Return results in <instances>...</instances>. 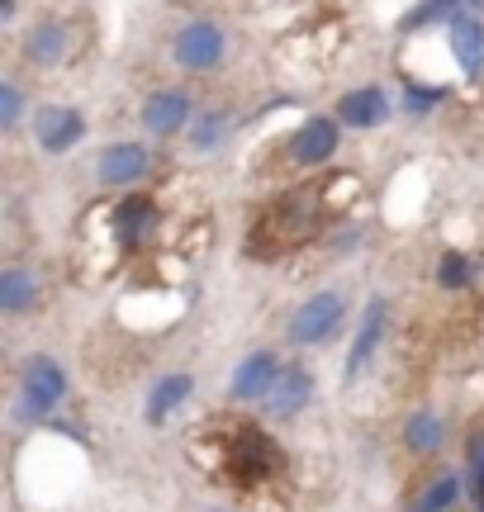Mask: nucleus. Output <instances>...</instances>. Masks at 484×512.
Segmentation results:
<instances>
[{"label":"nucleus","instance_id":"obj_1","mask_svg":"<svg viewBox=\"0 0 484 512\" xmlns=\"http://www.w3.org/2000/svg\"><path fill=\"white\" fill-rule=\"evenodd\" d=\"M224 53H228V38L214 19H190L186 29L176 34V43H171V57L186 72H214L224 62Z\"/></svg>","mask_w":484,"mask_h":512},{"label":"nucleus","instance_id":"obj_2","mask_svg":"<svg viewBox=\"0 0 484 512\" xmlns=\"http://www.w3.org/2000/svg\"><path fill=\"white\" fill-rule=\"evenodd\" d=\"M228 470L238 479H271L280 470V451L276 441L257 432V427H238L233 446H228Z\"/></svg>","mask_w":484,"mask_h":512},{"label":"nucleus","instance_id":"obj_3","mask_svg":"<svg viewBox=\"0 0 484 512\" xmlns=\"http://www.w3.org/2000/svg\"><path fill=\"white\" fill-rule=\"evenodd\" d=\"M337 323H342V294L323 290L314 299H304L299 313L290 318V342L295 347H318V342H328L337 332Z\"/></svg>","mask_w":484,"mask_h":512},{"label":"nucleus","instance_id":"obj_4","mask_svg":"<svg viewBox=\"0 0 484 512\" xmlns=\"http://www.w3.org/2000/svg\"><path fill=\"white\" fill-rule=\"evenodd\" d=\"M266 228H271L276 247H295V242H304L318 228V195L314 190H309V195H304V190H290L285 200H276Z\"/></svg>","mask_w":484,"mask_h":512},{"label":"nucleus","instance_id":"obj_5","mask_svg":"<svg viewBox=\"0 0 484 512\" xmlns=\"http://www.w3.org/2000/svg\"><path fill=\"white\" fill-rule=\"evenodd\" d=\"M62 394H67V375L53 356L29 361V370H24V418H48Z\"/></svg>","mask_w":484,"mask_h":512},{"label":"nucleus","instance_id":"obj_6","mask_svg":"<svg viewBox=\"0 0 484 512\" xmlns=\"http://www.w3.org/2000/svg\"><path fill=\"white\" fill-rule=\"evenodd\" d=\"M81 133H86V119H81V110H72V105H43V110L34 114V138H38V147L53 152V157L72 152V147L81 143Z\"/></svg>","mask_w":484,"mask_h":512},{"label":"nucleus","instance_id":"obj_7","mask_svg":"<svg viewBox=\"0 0 484 512\" xmlns=\"http://www.w3.org/2000/svg\"><path fill=\"white\" fill-rule=\"evenodd\" d=\"M152 233H157V204L148 195H129V200L114 209V238L124 242L129 252L148 247Z\"/></svg>","mask_w":484,"mask_h":512},{"label":"nucleus","instance_id":"obj_8","mask_svg":"<svg viewBox=\"0 0 484 512\" xmlns=\"http://www.w3.org/2000/svg\"><path fill=\"white\" fill-rule=\"evenodd\" d=\"M72 53V29L62 19H38L34 29L24 34V57L34 67H62Z\"/></svg>","mask_w":484,"mask_h":512},{"label":"nucleus","instance_id":"obj_9","mask_svg":"<svg viewBox=\"0 0 484 512\" xmlns=\"http://www.w3.org/2000/svg\"><path fill=\"white\" fill-rule=\"evenodd\" d=\"M100 181L105 185H133L152 171V152L143 143H114L100 152Z\"/></svg>","mask_w":484,"mask_h":512},{"label":"nucleus","instance_id":"obj_10","mask_svg":"<svg viewBox=\"0 0 484 512\" xmlns=\"http://www.w3.org/2000/svg\"><path fill=\"white\" fill-rule=\"evenodd\" d=\"M190 114H195V105H190L186 91H176V86H162V91L148 95V105H143V124L152 128V133H181V128L190 124Z\"/></svg>","mask_w":484,"mask_h":512},{"label":"nucleus","instance_id":"obj_11","mask_svg":"<svg viewBox=\"0 0 484 512\" xmlns=\"http://www.w3.org/2000/svg\"><path fill=\"white\" fill-rule=\"evenodd\" d=\"M333 152H337V124L333 119H304V128L290 138V157H295L299 166L333 162Z\"/></svg>","mask_w":484,"mask_h":512},{"label":"nucleus","instance_id":"obj_12","mask_svg":"<svg viewBox=\"0 0 484 512\" xmlns=\"http://www.w3.org/2000/svg\"><path fill=\"white\" fill-rule=\"evenodd\" d=\"M309 394H314V380H309V370L304 366H285L280 370V380L271 384V394H266V413L271 418H295L299 408L309 403Z\"/></svg>","mask_w":484,"mask_h":512},{"label":"nucleus","instance_id":"obj_13","mask_svg":"<svg viewBox=\"0 0 484 512\" xmlns=\"http://www.w3.org/2000/svg\"><path fill=\"white\" fill-rule=\"evenodd\" d=\"M280 361L271 351H252L238 370H233V399H266L271 394V384L280 380Z\"/></svg>","mask_w":484,"mask_h":512},{"label":"nucleus","instance_id":"obj_14","mask_svg":"<svg viewBox=\"0 0 484 512\" xmlns=\"http://www.w3.org/2000/svg\"><path fill=\"white\" fill-rule=\"evenodd\" d=\"M451 53H456V67L466 76H480V67H484V19L480 15L451 19Z\"/></svg>","mask_w":484,"mask_h":512},{"label":"nucleus","instance_id":"obj_15","mask_svg":"<svg viewBox=\"0 0 484 512\" xmlns=\"http://www.w3.org/2000/svg\"><path fill=\"white\" fill-rule=\"evenodd\" d=\"M390 114V100L380 86H361V91H347L342 95V105H337V119L347 128H375L380 119Z\"/></svg>","mask_w":484,"mask_h":512},{"label":"nucleus","instance_id":"obj_16","mask_svg":"<svg viewBox=\"0 0 484 512\" xmlns=\"http://www.w3.org/2000/svg\"><path fill=\"white\" fill-rule=\"evenodd\" d=\"M380 337H385V304H380V299H371V304H366V318H361V328H356L352 356H347V380H356L361 370L371 366Z\"/></svg>","mask_w":484,"mask_h":512},{"label":"nucleus","instance_id":"obj_17","mask_svg":"<svg viewBox=\"0 0 484 512\" xmlns=\"http://www.w3.org/2000/svg\"><path fill=\"white\" fill-rule=\"evenodd\" d=\"M190 389H195V380H190V375H167V380L152 384V399H148V422H152V427H157V422H167L171 408H181Z\"/></svg>","mask_w":484,"mask_h":512},{"label":"nucleus","instance_id":"obj_18","mask_svg":"<svg viewBox=\"0 0 484 512\" xmlns=\"http://www.w3.org/2000/svg\"><path fill=\"white\" fill-rule=\"evenodd\" d=\"M461 498H466V475H437L423 494L413 498V512H451Z\"/></svg>","mask_w":484,"mask_h":512},{"label":"nucleus","instance_id":"obj_19","mask_svg":"<svg viewBox=\"0 0 484 512\" xmlns=\"http://www.w3.org/2000/svg\"><path fill=\"white\" fill-rule=\"evenodd\" d=\"M404 441H409V451H418V456H432L447 441V422L437 418V413H413L404 422Z\"/></svg>","mask_w":484,"mask_h":512},{"label":"nucleus","instance_id":"obj_20","mask_svg":"<svg viewBox=\"0 0 484 512\" xmlns=\"http://www.w3.org/2000/svg\"><path fill=\"white\" fill-rule=\"evenodd\" d=\"M38 299V280L29 271H5L0 275V309L5 313H24Z\"/></svg>","mask_w":484,"mask_h":512},{"label":"nucleus","instance_id":"obj_21","mask_svg":"<svg viewBox=\"0 0 484 512\" xmlns=\"http://www.w3.org/2000/svg\"><path fill=\"white\" fill-rule=\"evenodd\" d=\"M224 133H228V114L224 110L200 114V119H195V128H190V147H214Z\"/></svg>","mask_w":484,"mask_h":512},{"label":"nucleus","instance_id":"obj_22","mask_svg":"<svg viewBox=\"0 0 484 512\" xmlns=\"http://www.w3.org/2000/svg\"><path fill=\"white\" fill-rule=\"evenodd\" d=\"M437 285L442 290H466L470 285V261L461 252H447L442 256V266H437Z\"/></svg>","mask_w":484,"mask_h":512},{"label":"nucleus","instance_id":"obj_23","mask_svg":"<svg viewBox=\"0 0 484 512\" xmlns=\"http://www.w3.org/2000/svg\"><path fill=\"white\" fill-rule=\"evenodd\" d=\"M466 0H423L418 10H413L409 19H404V29H423V24H432V19H442V15H456Z\"/></svg>","mask_w":484,"mask_h":512},{"label":"nucleus","instance_id":"obj_24","mask_svg":"<svg viewBox=\"0 0 484 512\" xmlns=\"http://www.w3.org/2000/svg\"><path fill=\"white\" fill-rule=\"evenodd\" d=\"M15 119H19V86H0V128H15Z\"/></svg>","mask_w":484,"mask_h":512},{"label":"nucleus","instance_id":"obj_25","mask_svg":"<svg viewBox=\"0 0 484 512\" xmlns=\"http://www.w3.org/2000/svg\"><path fill=\"white\" fill-rule=\"evenodd\" d=\"M432 105H437V91H428V86H423V91L413 86V91H409V110L413 114H418V110H432Z\"/></svg>","mask_w":484,"mask_h":512},{"label":"nucleus","instance_id":"obj_26","mask_svg":"<svg viewBox=\"0 0 484 512\" xmlns=\"http://www.w3.org/2000/svg\"><path fill=\"white\" fill-rule=\"evenodd\" d=\"M466 5H475V10H484V0H466Z\"/></svg>","mask_w":484,"mask_h":512}]
</instances>
